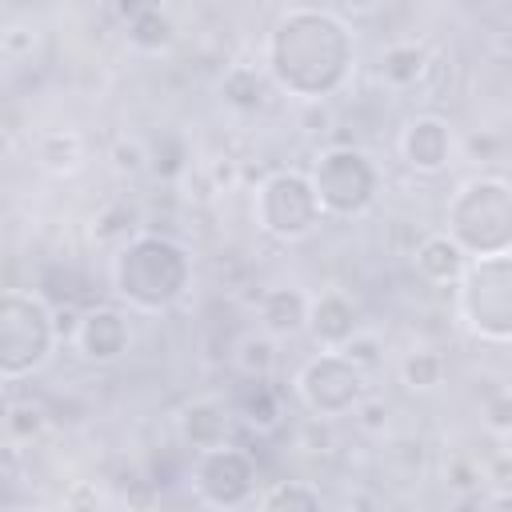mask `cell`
I'll return each instance as SVG.
<instances>
[{"label":"cell","mask_w":512,"mask_h":512,"mask_svg":"<svg viewBox=\"0 0 512 512\" xmlns=\"http://www.w3.org/2000/svg\"><path fill=\"white\" fill-rule=\"evenodd\" d=\"M260 68H264L272 88L288 92L292 100L320 104L352 80L356 32L332 8L292 4L264 32Z\"/></svg>","instance_id":"cell-1"},{"label":"cell","mask_w":512,"mask_h":512,"mask_svg":"<svg viewBox=\"0 0 512 512\" xmlns=\"http://www.w3.org/2000/svg\"><path fill=\"white\" fill-rule=\"evenodd\" d=\"M108 280L120 304H128L132 312H164L172 308L188 284H192V256L180 240L160 236V232H136L128 236L112 264H108Z\"/></svg>","instance_id":"cell-2"},{"label":"cell","mask_w":512,"mask_h":512,"mask_svg":"<svg viewBox=\"0 0 512 512\" xmlns=\"http://www.w3.org/2000/svg\"><path fill=\"white\" fill-rule=\"evenodd\" d=\"M444 236L468 256H508L512 252V184L500 172L468 176L444 208Z\"/></svg>","instance_id":"cell-3"},{"label":"cell","mask_w":512,"mask_h":512,"mask_svg":"<svg viewBox=\"0 0 512 512\" xmlns=\"http://www.w3.org/2000/svg\"><path fill=\"white\" fill-rule=\"evenodd\" d=\"M60 344L56 312L28 288H0V380L40 372Z\"/></svg>","instance_id":"cell-4"},{"label":"cell","mask_w":512,"mask_h":512,"mask_svg":"<svg viewBox=\"0 0 512 512\" xmlns=\"http://www.w3.org/2000/svg\"><path fill=\"white\" fill-rule=\"evenodd\" d=\"M456 316L480 344L504 348L512 340V252L464 264L456 280Z\"/></svg>","instance_id":"cell-5"},{"label":"cell","mask_w":512,"mask_h":512,"mask_svg":"<svg viewBox=\"0 0 512 512\" xmlns=\"http://www.w3.org/2000/svg\"><path fill=\"white\" fill-rule=\"evenodd\" d=\"M308 184L320 200V212L324 220L336 216V220H356L364 216L372 204H376V192H380V168L376 160L364 152V148H352V144H332L316 156L312 172H308Z\"/></svg>","instance_id":"cell-6"},{"label":"cell","mask_w":512,"mask_h":512,"mask_svg":"<svg viewBox=\"0 0 512 512\" xmlns=\"http://www.w3.org/2000/svg\"><path fill=\"white\" fill-rule=\"evenodd\" d=\"M252 216H256V228L280 244H300L324 224L308 172H296V168H276L256 184Z\"/></svg>","instance_id":"cell-7"},{"label":"cell","mask_w":512,"mask_h":512,"mask_svg":"<svg viewBox=\"0 0 512 512\" xmlns=\"http://www.w3.org/2000/svg\"><path fill=\"white\" fill-rule=\"evenodd\" d=\"M292 392L312 416L336 420L352 416V408L368 396V376L344 352H316L296 368Z\"/></svg>","instance_id":"cell-8"},{"label":"cell","mask_w":512,"mask_h":512,"mask_svg":"<svg viewBox=\"0 0 512 512\" xmlns=\"http://www.w3.org/2000/svg\"><path fill=\"white\" fill-rule=\"evenodd\" d=\"M192 492L212 512H236L256 492V464L244 448L224 444L212 452H200L192 464Z\"/></svg>","instance_id":"cell-9"},{"label":"cell","mask_w":512,"mask_h":512,"mask_svg":"<svg viewBox=\"0 0 512 512\" xmlns=\"http://www.w3.org/2000/svg\"><path fill=\"white\" fill-rule=\"evenodd\" d=\"M400 160L420 172V176H436L452 164V124L436 112H416L404 128H400Z\"/></svg>","instance_id":"cell-10"},{"label":"cell","mask_w":512,"mask_h":512,"mask_svg":"<svg viewBox=\"0 0 512 512\" xmlns=\"http://www.w3.org/2000/svg\"><path fill=\"white\" fill-rule=\"evenodd\" d=\"M132 344V324L120 308H88L84 316H76L72 328V348L88 360V364H116Z\"/></svg>","instance_id":"cell-11"},{"label":"cell","mask_w":512,"mask_h":512,"mask_svg":"<svg viewBox=\"0 0 512 512\" xmlns=\"http://www.w3.org/2000/svg\"><path fill=\"white\" fill-rule=\"evenodd\" d=\"M304 332L320 344V352H340L360 332V308L348 292L324 288L320 296H308V320Z\"/></svg>","instance_id":"cell-12"},{"label":"cell","mask_w":512,"mask_h":512,"mask_svg":"<svg viewBox=\"0 0 512 512\" xmlns=\"http://www.w3.org/2000/svg\"><path fill=\"white\" fill-rule=\"evenodd\" d=\"M232 424H236V412H232L228 400H220V396H196L192 404H184V412L176 420V436H180L184 448H192L200 456V452H212V448L232 444Z\"/></svg>","instance_id":"cell-13"},{"label":"cell","mask_w":512,"mask_h":512,"mask_svg":"<svg viewBox=\"0 0 512 512\" xmlns=\"http://www.w3.org/2000/svg\"><path fill=\"white\" fill-rule=\"evenodd\" d=\"M256 316H260V332L272 336V340H288L296 332H304V320H308V296L292 284H276L260 296L256 304Z\"/></svg>","instance_id":"cell-14"},{"label":"cell","mask_w":512,"mask_h":512,"mask_svg":"<svg viewBox=\"0 0 512 512\" xmlns=\"http://www.w3.org/2000/svg\"><path fill=\"white\" fill-rule=\"evenodd\" d=\"M124 36L136 52H164L172 44L176 28L160 4H132V8H124Z\"/></svg>","instance_id":"cell-15"},{"label":"cell","mask_w":512,"mask_h":512,"mask_svg":"<svg viewBox=\"0 0 512 512\" xmlns=\"http://www.w3.org/2000/svg\"><path fill=\"white\" fill-rule=\"evenodd\" d=\"M412 260H416V272H420L428 284H456L460 272H464V264H468V256H464L444 232L424 236Z\"/></svg>","instance_id":"cell-16"},{"label":"cell","mask_w":512,"mask_h":512,"mask_svg":"<svg viewBox=\"0 0 512 512\" xmlns=\"http://www.w3.org/2000/svg\"><path fill=\"white\" fill-rule=\"evenodd\" d=\"M36 164L52 176H72L84 164V140L72 128H48L36 140Z\"/></svg>","instance_id":"cell-17"},{"label":"cell","mask_w":512,"mask_h":512,"mask_svg":"<svg viewBox=\"0 0 512 512\" xmlns=\"http://www.w3.org/2000/svg\"><path fill=\"white\" fill-rule=\"evenodd\" d=\"M424 72H428V48L416 40H396L380 52V76L392 88H412L424 80Z\"/></svg>","instance_id":"cell-18"},{"label":"cell","mask_w":512,"mask_h":512,"mask_svg":"<svg viewBox=\"0 0 512 512\" xmlns=\"http://www.w3.org/2000/svg\"><path fill=\"white\" fill-rule=\"evenodd\" d=\"M232 368H236L244 380H272V372H276V340L264 336L260 328L244 332V336L232 344Z\"/></svg>","instance_id":"cell-19"},{"label":"cell","mask_w":512,"mask_h":512,"mask_svg":"<svg viewBox=\"0 0 512 512\" xmlns=\"http://www.w3.org/2000/svg\"><path fill=\"white\" fill-rule=\"evenodd\" d=\"M268 88H272V84H268V76H264L260 64H256V68H252V64H232V68L224 72V80H220V96H224L232 108H244V112L260 108Z\"/></svg>","instance_id":"cell-20"},{"label":"cell","mask_w":512,"mask_h":512,"mask_svg":"<svg viewBox=\"0 0 512 512\" xmlns=\"http://www.w3.org/2000/svg\"><path fill=\"white\" fill-rule=\"evenodd\" d=\"M248 428H256V432H272V428H280V396L272 392V384L268 380H248V388H244V396H240V404L232 408Z\"/></svg>","instance_id":"cell-21"},{"label":"cell","mask_w":512,"mask_h":512,"mask_svg":"<svg viewBox=\"0 0 512 512\" xmlns=\"http://www.w3.org/2000/svg\"><path fill=\"white\" fill-rule=\"evenodd\" d=\"M256 512H328V508H324V496H320L316 484H308V480H280V484H272L260 496Z\"/></svg>","instance_id":"cell-22"},{"label":"cell","mask_w":512,"mask_h":512,"mask_svg":"<svg viewBox=\"0 0 512 512\" xmlns=\"http://www.w3.org/2000/svg\"><path fill=\"white\" fill-rule=\"evenodd\" d=\"M444 372H448V360H444V352H436V348H412V352L400 356V380H404V388H412V392H432V388H440V384H444Z\"/></svg>","instance_id":"cell-23"},{"label":"cell","mask_w":512,"mask_h":512,"mask_svg":"<svg viewBox=\"0 0 512 512\" xmlns=\"http://www.w3.org/2000/svg\"><path fill=\"white\" fill-rule=\"evenodd\" d=\"M388 412H392V408H388L384 400H376V396H364V400L352 408V420H356L364 432H380V428L388 424Z\"/></svg>","instance_id":"cell-24"},{"label":"cell","mask_w":512,"mask_h":512,"mask_svg":"<svg viewBox=\"0 0 512 512\" xmlns=\"http://www.w3.org/2000/svg\"><path fill=\"white\" fill-rule=\"evenodd\" d=\"M148 164V152L140 148V140H116V148H112V168L116 172H140Z\"/></svg>","instance_id":"cell-25"},{"label":"cell","mask_w":512,"mask_h":512,"mask_svg":"<svg viewBox=\"0 0 512 512\" xmlns=\"http://www.w3.org/2000/svg\"><path fill=\"white\" fill-rule=\"evenodd\" d=\"M480 512H512V496H508V488H496V492L480 504Z\"/></svg>","instance_id":"cell-26"},{"label":"cell","mask_w":512,"mask_h":512,"mask_svg":"<svg viewBox=\"0 0 512 512\" xmlns=\"http://www.w3.org/2000/svg\"><path fill=\"white\" fill-rule=\"evenodd\" d=\"M12 512H44V508H12Z\"/></svg>","instance_id":"cell-27"}]
</instances>
